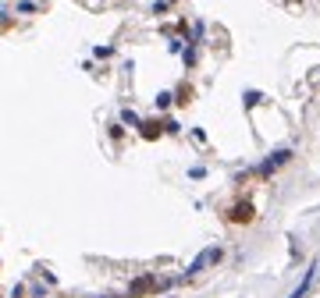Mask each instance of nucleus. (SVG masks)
Listing matches in <instances>:
<instances>
[{
	"label": "nucleus",
	"instance_id": "obj_2",
	"mask_svg": "<svg viewBox=\"0 0 320 298\" xmlns=\"http://www.w3.org/2000/svg\"><path fill=\"white\" fill-rule=\"evenodd\" d=\"M317 263H313V266H310V270H306V274H303V281H299V288H295V291H292V295L288 298H306V291H310V288H313V281H317Z\"/></svg>",
	"mask_w": 320,
	"mask_h": 298
},
{
	"label": "nucleus",
	"instance_id": "obj_1",
	"mask_svg": "<svg viewBox=\"0 0 320 298\" xmlns=\"http://www.w3.org/2000/svg\"><path fill=\"white\" fill-rule=\"evenodd\" d=\"M217 259H221V249H203V252L189 263V270H185V274H199V270H207V266H210V263H217Z\"/></svg>",
	"mask_w": 320,
	"mask_h": 298
},
{
	"label": "nucleus",
	"instance_id": "obj_4",
	"mask_svg": "<svg viewBox=\"0 0 320 298\" xmlns=\"http://www.w3.org/2000/svg\"><path fill=\"white\" fill-rule=\"evenodd\" d=\"M232 220H249V206H235L232 210Z\"/></svg>",
	"mask_w": 320,
	"mask_h": 298
},
{
	"label": "nucleus",
	"instance_id": "obj_3",
	"mask_svg": "<svg viewBox=\"0 0 320 298\" xmlns=\"http://www.w3.org/2000/svg\"><path fill=\"white\" fill-rule=\"evenodd\" d=\"M288 156H292V153H288V149H278V153H274V156H270V160H267V163H263V167H260V170H263V174H270V170H274V167H278V163H285V160H288Z\"/></svg>",
	"mask_w": 320,
	"mask_h": 298
}]
</instances>
